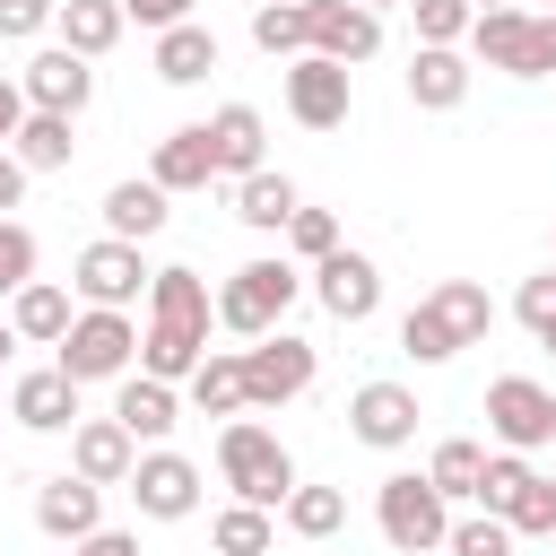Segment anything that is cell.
Wrapping results in <instances>:
<instances>
[{
	"instance_id": "6da1fadb",
	"label": "cell",
	"mask_w": 556,
	"mask_h": 556,
	"mask_svg": "<svg viewBox=\"0 0 556 556\" xmlns=\"http://www.w3.org/2000/svg\"><path fill=\"white\" fill-rule=\"evenodd\" d=\"M208 321H217V295H208V278L200 269H156V287H148V330H139V374H156V382H191L200 374V356H208Z\"/></svg>"
},
{
	"instance_id": "7a4b0ae2",
	"label": "cell",
	"mask_w": 556,
	"mask_h": 556,
	"mask_svg": "<svg viewBox=\"0 0 556 556\" xmlns=\"http://www.w3.org/2000/svg\"><path fill=\"white\" fill-rule=\"evenodd\" d=\"M486 330H495V295L478 278H443L400 313V356L408 365H452L460 348H486Z\"/></svg>"
},
{
	"instance_id": "3957f363",
	"label": "cell",
	"mask_w": 556,
	"mask_h": 556,
	"mask_svg": "<svg viewBox=\"0 0 556 556\" xmlns=\"http://www.w3.org/2000/svg\"><path fill=\"white\" fill-rule=\"evenodd\" d=\"M217 478L235 486V504H261V513H287V495L304 486L295 478V452L261 417H226L217 426Z\"/></svg>"
},
{
	"instance_id": "277c9868",
	"label": "cell",
	"mask_w": 556,
	"mask_h": 556,
	"mask_svg": "<svg viewBox=\"0 0 556 556\" xmlns=\"http://www.w3.org/2000/svg\"><path fill=\"white\" fill-rule=\"evenodd\" d=\"M295 295H304V269H295L287 252H261V261H243V269L217 287V330H235V339H269V330L287 321Z\"/></svg>"
},
{
	"instance_id": "5b68a950",
	"label": "cell",
	"mask_w": 556,
	"mask_h": 556,
	"mask_svg": "<svg viewBox=\"0 0 556 556\" xmlns=\"http://www.w3.org/2000/svg\"><path fill=\"white\" fill-rule=\"evenodd\" d=\"M374 530L391 539V556H434V547L452 539V504L434 495L426 469H391V478L374 486Z\"/></svg>"
},
{
	"instance_id": "8992f818",
	"label": "cell",
	"mask_w": 556,
	"mask_h": 556,
	"mask_svg": "<svg viewBox=\"0 0 556 556\" xmlns=\"http://www.w3.org/2000/svg\"><path fill=\"white\" fill-rule=\"evenodd\" d=\"M52 365H61L78 391H87V382H122V374H139V321L87 304V313L70 321V339L52 348Z\"/></svg>"
},
{
	"instance_id": "52a82bcc",
	"label": "cell",
	"mask_w": 556,
	"mask_h": 556,
	"mask_svg": "<svg viewBox=\"0 0 556 556\" xmlns=\"http://www.w3.org/2000/svg\"><path fill=\"white\" fill-rule=\"evenodd\" d=\"M148 287H156V269H148V252H139V243L96 235V243L70 261V295H78V304H96V313H130Z\"/></svg>"
},
{
	"instance_id": "ba28073f",
	"label": "cell",
	"mask_w": 556,
	"mask_h": 556,
	"mask_svg": "<svg viewBox=\"0 0 556 556\" xmlns=\"http://www.w3.org/2000/svg\"><path fill=\"white\" fill-rule=\"evenodd\" d=\"M486 434H495V452H539V443H556V391L530 382V374H495V382H486Z\"/></svg>"
},
{
	"instance_id": "9c48e42d",
	"label": "cell",
	"mask_w": 556,
	"mask_h": 556,
	"mask_svg": "<svg viewBox=\"0 0 556 556\" xmlns=\"http://www.w3.org/2000/svg\"><path fill=\"white\" fill-rule=\"evenodd\" d=\"M313 374H321V348H313V339H295V330H269V339H252V348H243L252 408H287V400H304V391H313Z\"/></svg>"
},
{
	"instance_id": "30bf717a",
	"label": "cell",
	"mask_w": 556,
	"mask_h": 556,
	"mask_svg": "<svg viewBox=\"0 0 556 556\" xmlns=\"http://www.w3.org/2000/svg\"><path fill=\"white\" fill-rule=\"evenodd\" d=\"M304 287H313V304H321L330 321H348V330L382 313V269H374V252H348V243H339L330 261H313Z\"/></svg>"
},
{
	"instance_id": "8fae6325",
	"label": "cell",
	"mask_w": 556,
	"mask_h": 556,
	"mask_svg": "<svg viewBox=\"0 0 556 556\" xmlns=\"http://www.w3.org/2000/svg\"><path fill=\"white\" fill-rule=\"evenodd\" d=\"M417 391L408 382H356L348 391V434L365 443V452H408L417 443Z\"/></svg>"
},
{
	"instance_id": "7c38bea8",
	"label": "cell",
	"mask_w": 556,
	"mask_h": 556,
	"mask_svg": "<svg viewBox=\"0 0 556 556\" xmlns=\"http://www.w3.org/2000/svg\"><path fill=\"white\" fill-rule=\"evenodd\" d=\"M130 504H139V521H191L200 513V460H182V452H139V469H130Z\"/></svg>"
},
{
	"instance_id": "4fadbf2b",
	"label": "cell",
	"mask_w": 556,
	"mask_h": 556,
	"mask_svg": "<svg viewBox=\"0 0 556 556\" xmlns=\"http://www.w3.org/2000/svg\"><path fill=\"white\" fill-rule=\"evenodd\" d=\"M17 87H26L35 113H70V122H78V113L96 104V61H78L70 43H43V52L17 70Z\"/></svg>"
},
{
	"instance_id": "5bb4252c",
	"label": "cell",
	"mask_w": 556,
	"mask_h": 556,
	"mask_svg": "<svg viewBox=\"0 0 556 556\" xmlns=\"http://www.w3.org/2000/svg\"><path fill=\"white\" fill-rule=\"evenodd\" d=\"M348 104H356V70H339V61H321V52L287 61V113H295L304 130H339Z\"/></svg>"
},
{
	"instance_id": "9a60e30c",
	"label": "cell",
	"mask_w": 556,
	"mask_h": 556,
	"mask_svg": "<svg viewBox=\"0 0 556 556\" xmlns=\"http://www.w3.org/2000/svg\"><path fill=\"white\" fill-rule=\"evenodd\" d=\"M70 469H78L87 486H130V469H139L130 426H122V417H78V426H70Z\"/></svg>"
},
{
	"instance_id": "2e32d148",
	"label": "cell",
	"mask_w": 556,
	"mask_h": 556,
	"mask_svg": "<svg viewBox=\"0 0 556 556\" xmlns=\"http://www.w3.org/2000/svg\"><path fill=\"white\" fill-rule=\"evenodd\" d=\"M35 530H43V539H70V547L96 539V530H104V486H87L78 469L43 478V486H35Z\"/></svg>"
},
{
	"instance_id": "e0dca14e",
	"label": "cell",
	"mask_w": 556,
	"mask_h": 556,
	"mask_svg": "<svg viewBox=\"0 0 556 556\" xmlns=\"http://www.w3.org/2000/svg\"><path fill=\"white\" fill-rule=\"evenodd\" d=\"M469 78H478V70H469L460 43H417V52H408V104H417V113H460V104H469Z\"/></svg>"
},
{
	"instance_id": "ac0fdd59",
	"label": "cell",
	"mask_w": 556,
	"mask_h": 556,
	"mask_svg": "<svg viewBox=\"0 0 556 556\" xmlns=\"http://www.w3.org/2000/svg\"><path fill=\"white\" fill-rule=\"evenodd\" d=\"M113 417L130 426V443H139V452H156V443L182 426V391H174V382H156V374H122V382H113Z\"/></svg>"
},
{
	"instance_id": "d6986e66",
	"label": "cell",
	"mask_w": 556,
	"mask_h": 556,
	"mask_svg": "<svg viewBox=\"0 0 556 556\" xmlns=\"http://www.w3.org/2000/svg\"><path fill=\"white\" fill-rule=\"evenodd\" d=\"M313 52L339 61V70H365L382 52V17L356 9V0H313Z\"/></svg>"
},
{
	"instance_id": "ffe728a7",
	"label": "cell",
	"mask_w": 556,
	"mask_h": 556,
	"mask_svg": "<svg viewBox=\"0 0 556 556\" xmlns=\"http://www.w3.org/2000/svg\"><path fill=\"white\" fill-rule=\"evenodd\" d=\"M208 148H217V182H243L269 165V122L261 104H217L208 113Z\"/></svg>"
},
{
	"instance_id": "44dd1931",
	"label": "cell",
	"mask_w": 556,
	"mask_h": 556,
	"mask_svg": "<svg viewBox=\"0 0 556 556\" xmlns=\"http://www.w3.org/2000/svg\"><path fill=\"white\" fill-rule=\"evenodd\" d=\"M148 182L174 200V191H208L217 182V148H208V122H182V130H165L156 139V156H148Z\"/></svg>"
},
{
	"instance_id": "7402d4cb",
	"label": "cell",
	"mask_w": 556,
	"mask_h": 556,
	"mask_svg": "<svg viewBox=\"0 0 556 556\" xmlns=\"http://www.w3.org/2000/svg\"><path fill=\"white\" fill-rule=\"evenodd\" d=\"M9 417H17L26 434H70V426H78V382H70L61 365H35V374H17Z\"/></svg>"
},
{
	"instance_id": "603a6c76",
	"label": "cell",
	"mask_w": 556,
	"mask_h": 556,
	"mask_svg": "<svg viewBox=\"0 0 556 556\" xmlns=\"http://www.w3.org/2000/svg\"><path fill=\"white\" fill-rule=\"evenodd\" d=\"M70 321H78V304H70V287H52V278H35V287L9 295V330H17V348H61Z\"/></svg>"
},
{
	"instance_id": "cb8c5ba5",
	"label": "cell",
	"mask_w": 556,
	"mask_h": 556,
	"mask_svg": "<svg viewBox=\"0 0 556 556\" xmlns=\"http://www.w3.org/2000/svg\"><path fill=\"white\" fill-rule=\"evenodd\" d=\"M530 17H539V9H486V17L469 26V52H478V70L530 78Z\"/></svg>"
},
{
	"instance_id": "d4e9b609",
	"label": "cell",
	"mask_w": 556,
	"mask_h": 556,
	"mask_svg": "<svg viewBox=\"0 0 556 556\" xmlns=\"http://www.w3.org/2000/svg\"><path fill=\"white\" fill-rule=\"evenodd\" d=\"M200 417H252V382H243V348H208L200 374L182 382Z\"/></svg>"
},
{
	"instance_id": "484cf974",
	"label": "cell",
	"mask_w": 556,
	"mask_h": 556,
	"mask_svg": "<svg viewBox=\"0 0 556 556\" xmlns=\"http://www.w3.org/2000/svg\"><path fill=\"white\" fill-rule=\"evenodd\" d=\"M148 70H156L165 87H200V78L217 70V35H208V17L165 26V35H156V52H148Z\"/></svg>"
},
{
	"instance_id": "4316f807",
	"label": "cell",
	"mask_w": 556,
	"mask_h": 556,
	"mask_svg": "<svg viewBox=\"0 0 556 556\" xmlns=\"http://www.w3.org/2000/svg\"><path fill=\"white\" fill-rule=\"evenodd\" d=\"M165 217H174V208H165V191H156L148 174H130V182L104 191V235H113V243H148V235H165Z\"/></svg>"
},
{
	"instance_id": "83f0119b",
	"label": "cell",
	"mask_w": 556,
	"mask_h": 556,
	"mask_svg": "<svg viewBox=\"0 0 556 556\" xmlns=\"http://www.w3.org/2000/svg\"><path fill=\"white\" fill-rule=\"evenodd\" d=\"M9 156H17L26 174H70V156H78V122H70V113H26L17 139H9Z\"/></svg>"
},
{
	"instance_id": "f1b7e54d",
	"label": "cell",
	"mask_w": 556,
	"mask_h": 556,
	"mask_svg": "<svg viewBox=\"0 0 556 556\" xmlns=\"http://www.w3.org/2000/svg\"><path fill=\"white\" fill-rule=\"evenodd\" d=\"M295 208H304V191H295L287 174H269V165L235 182V217H243L252 235H287V217H295Z\"/></svg>"
},
{
	"instance_id": "f546056e",
	"label": "cell",
	"mask_w": 556,
	"mask_h": 556,
	"mask_svg": "<svg viewBox=\"0 0 556 556\" xmlns=\"http://www.w3.org/2000/svg\"><path fill=\"white\" fill-rule=\"evenodd\" d=\"M252 43L269 61H304L313 52V0H252Z\"/></svg>"
},
{
	"instance_id": "4dcf8cb0",
	"label": "cell",
	"mask_w": 556,
	"mask_h": 556,
	"mask_svg": "<svg viewBox=\"0 0 556 556\" xmlns=\"http://www.w3.org/2000/svg\"><path fill=\"white\" fill-rule=\"evenodd\" d=\"M52 26H61V43H70L78 61H104V52L122 43V26H130V17H122V0H61V17H52Z\"/></svg>"
},
{
	"instance_id": "1f68e13d",
	"label": "cell",
	"mask_w": 556,
	"mask_h": 556,
	"mask_svg": "<svg viewBox=\"0 0 556 556\" xmlns=\"http://www.w3.org/2000/svg\"><path fill=\"white\" fill-rule=\"evenodd\" d=\"M426 478H434V495H443V504H478V478H486V443H469V434L434 443Z\"/></svg>"
},
{
	"instance_id": "d6a6232c",
	"label": "cell",
	"mask_w": 556,
	"mask_h": 556,
	"mask_svg": "<svg viewBox=\"0 0 556 556\" xmlns=\"http://www.w3.org/2000/svg\"><path fill=\"white\" fill-rule=\"evenodd\" d=\"M530 486H539V469H530V452H486V478H478V513H495V521H513Z\"/></svg>"
},
{
	"instance_id": "836d02e7",
	"label": "cell",
	"mask_w": 556,
	"mask_h": 556,
	"mask_svg": "<svg viewBox=\"0 0 556 556\" xmlns=\"http://www.w3.org/2000/svg\"><path fill=\"white\" fill-rule=\"evenodd\" d=\"M208 547H217V556H269V547H278V513H261V504H226L217 530H208Z\"/></svg>"
},
{
	"instance_id": "e575fe53",
	"label": "cell",
	"mask_w": 556,
	"mask_h": 556,
	"mask_svg": "<svg viewBox=\"0 0 556 556\" xmlns=\"http://www.w3.org/2000/svg\"><path fill=\"white\" fill-rule=\"evenodd\" d=\"M278 521H287L295 539H339V530H348V495H339V486H295Z\"/></svg>"
},
{
	"instance_id": "d590c367",
	"label": "cell",
	"mask_w": 556,
	"mask_h": 556,
	"mask_svg": "<svg viewBox=\"0 0 556 556\" xmlns=\"http://www.w3.org/2000/svg\"><path fill=\"white\" fill-rule=\"evenodd\" d=\"M513 321L556 356V269H539V278H521V295H513Z\"/></svg>"
},
{
	"instance_id": "8d00e7d4",
	"label": "cell",
	"mask_w": 556,
	"mask_h": 556,
	"mask_svg": "<svg viewBox=\"0 0 556 556\" xmlns=\"http://www.w3.org/2000/svg\"><path fill=\"white\" fill-rule=\"evenodd\" d=\"M408 17H417V43H469V26H478L469 0H408Z\"/></svg>"
},
{
	"instance_id": "74e56055",
	"label": "cell",
	"mask_w": 556,
	"mask_h": 556,
	"mask_svg": "<svg viewBox=\"0 0 556 556\" xmlns=\"http://www.w3.org/2000/svg\"><path fill=\"white\" fill-rule=\"evenodd\" d=\"M35 226H17V217H0V304L17 295V287H35Z\"/></svg>"
},
{
	"instance_id": "f35d334b",
	"label": "cell",
	"mask_w": 556,
	"mask_h": 556,
	"mask_svg": "<svg viewBox=\"0 0 556 556\" xmlns=\"http://www.w3.org/2000/svg\"><path fill=\"white\" fill-rule=\"evenodd\" d=\"M452 556H513V521H495V513H469V521H452V539H443Z\"/></svg>"
},
{
	"instance_id": "ab89813d",
	"label": "cell",
	"mask_w": 556,
	"mask_h": 556,
	"mask_svg": "<svg viewBox=\"0 0 556 556\" xmlns=\"http://www.w3.org/2000/svg\"><path fill=\"white\" fill-rule=\"evenodd\" d=\"M287 243H295V261H330L339 252V217L330 208H295L287 217Z\"/></svg>"
},
{
	"instance_id": "60d3db41",
	"label": "cell",
	"mask_w": 556,
	"mask_h": 556,
	"mask_svg": "<svg viewBox=\"0 0 556 556\" xmlns=\"http://www.w3.org/2000/svg\"><path fill=\"white\" fill-rule=\"evenodd\" d=\"M61 17V0H0V43H26Z\"/></svg>"
},
{
	"instance_id": "b9f144b4",
	"label": "cell",
	"mask_w": 556,
	"mask_h": 556,
	"mask_svg": "<svg viewBox=\"0 0 556 556\" xmlns=\"http://www.w3.org/2000/svg\"><path fill=\"white\" fill-rule=\"evenodd\" d=\"M513 539H556V478H539L513 513Z\"/></svg>"
},
{
	"instance_id": "7bdbcfd3",
	"label": "cell",
	"mask_w": 556,
	"mask_h": 556,
	"mask_svg": "<svg viewBox=\"0 0 556 556\" xmlns=\"http://www.w3.org/2000/svg\"><path fill=\"white\" fill-rule=\"evenodd\" d=\"M122 17H130V26H148V35H165V26H191V17H200V0H122Z\"/></svg>"
},
{
	"instance_id": "ee69618b",
	"label": "cell",
	"mask_w": 556,
	"mask_h": 556,
	"mask_svg": "<svg viewBox=\"0 0 556 556\" xmlns=\"http://www.w3.org/2000/svg\"><path fill=\"white\" fill-rule=\"evenodd\" d=\"M530 78H556V9L530 17Z\"/></svg>"
},
{
	"instance_id": "f6af8a7d",
	"label": "cell",
	"mask_w": 556,
	"mask_h": 556,
	"mask_svg": "<svg viewBox=\"0 0 556 556\" xmlns=\"http://www.w3.org/2000/svg\"><path fill=\"white\" fill-rule=\"evenodd\" d=\"M26 113H35V104H26V87H17V78H0V148L17 139V122H26Z\"/></svg>"
},
{
	"instance_id": "bcb514c9",
	"label": "cell",
	"mask_w": 556,
	"mask_h": 556,
	"mask_svg": "<svg viewBox=\"0 0 556 556\" xmlns=\"http://www.w3.org/2000/svg\"><path fill=\"white\" fill-rule=\"evenodd\" d=\"M26 182H35V174H26V165H17V156H9V148H0V217H9V208H17V200H26Z\"/></svg>"
},
{
	"instance_id": "7dc6e473",
	"label": "cell",
	"mask_w": 556,
	"mask_h": 556,
	"mask_svg": "<svg viewBox=\"0 0 556 556\" xmlns=\"http://www.w3.org/2000/svg\"><path fill=\"white\" fill-rule=\"evenodd\" d=\"M70 556H139V539H130V530H96V539H78Z\"/></svg>"
},
{
	"instance_id": "c3c4849f",
	"label": "cell",
	"mask_w": 556,
	"mask_h": 556,
	"mask_svg": "<svg viewBox=\"0 0 556 556\" xmlns=\"http://www.w3.org/2000/svg\"><path fill=\"white\" fill-rule=\"evenodd\" d=\"M9 356H17V330H9V313H0V365H9Z\"/></svg>"
},
{
	"instance_id": "681fc988",
	"label": "cell",
	"mask_w": 556,
	"mask_h": 556,
	"mask_svg": "<svg viewBox=\"0 0 556 556\" xmlns=\"http://www.w3.org/2000/svg\"><path fill=\"white\" fill-rule=\"evenodd\" d=\"M356 9H374V17H382V9H408V0H356Z\"/></svg>"
},
{
	"instance_id": "f907efd6",
	"label": "cell",
	"mask_w": 556,
	"mask_h": 556,
	"mask_svg": "<svg viewBox=\"0 0 556 556\" xmlns=\"http://www.w3.org/2000/svg\"><path fill=\"white\" fill-rule=\"evenodd\" d=\"M469 9H478V17H486V9H521V0H469Z\"/></svg>"
},
{
	"instance_id": "816d5d0a",
	"label": "cell",
	"mask_w": 556,
	"mask_h": 556,
	"mask_svg": "<svg viewBox=\"0 0 556 556\" xmlns=\"http://www.w3.org/2000/svg\"><path fill=\"white\" fill-rule=\"evenodd\" d=\"M547 9H556V0H547Z\"/></svg>"
}]
</instances>
